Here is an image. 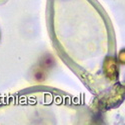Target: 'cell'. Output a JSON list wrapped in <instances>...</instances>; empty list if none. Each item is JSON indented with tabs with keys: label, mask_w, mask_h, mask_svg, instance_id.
I'll list each match as a JSON object with an SVG mask.
<instances>
[{
	"label": "cell",
	"mask_w": 125,
	"mask_h": 125,
	"mask_svg": "<svg viewBox=\"0 0 125 125\" xmlns=\"http://www.w3.org/2000/svg\"><path fill=\"white\" fill-rule=\"evenodd\" d=\"M124 97V87L121 84H115L109 91L103 94L97 102V106L102 110H107L120 104Z\"/></svg>",
	"instance_id": "obj_1"
},
{
	"label": "cell",
	"mask_w": 125,
	"mask_h": 125,
	"mask_svg": "<svg viewBox=\"0 0 125 125\" xmlns=\"http://www.w3.org/2000/svg\"><path fill=\"white\" fill-rule=\"evenodd\" d=\"M103 72L110 81H115L119 77L118 60L113 56H107L103 62Z\"/></svg>",
	"instance_id": "obj_2"
},
{
	"label": "cell",
	"mask_w": 125,
	"mask_h": 125,
	"mask_svg": "<svg viewBox=\"0 0 125 125\" xmlns=\"http://www.w3.org/2000/svg\"><path fill=\"white\" fill-rule=\"evenodd\" d=\"M118 63L120 64H124L125 63V55H124V49H122L119 52V55H118Z\"/></svg>",
	"instance_id": "obj_3"
},
{
	"label": "cell",
	"mask_w": 125,
	"mask_h": 125,
	"mask_svg": "<svg viewBox=\"0 0 125 125\" xmlns=\"http://www.w3.org/2000/svg\"><path fill=\"white\" fill-rule=\"evenodd\" d=\"M0 38H1V33H0Z\"/></svg>",
	"instance_id": "obj_4"
}]
</instances>
